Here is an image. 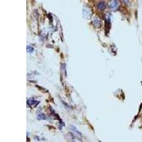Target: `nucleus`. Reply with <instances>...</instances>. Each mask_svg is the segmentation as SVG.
<instances>
[{
	"label": "nucleus",
	"mask_w": 142,
	"mask_h": 142,
	"mask_svg": "<svg viewBox=\"0 0 142 142\" xmlns=\"http://www.w3.org/2000/svg\"><path fill=\"white\" fill-rule=\"evenodd\" d=\"M119 6V3L118 0H111L109 4V7L112 10H116Z\"/></svg>",
	"instance_id": "obj_1"
},
{
	"label": "nucleus",
	"mask_w": 142,
	"mask_h": 142,
	"mask_svg": "<svg viewBox=\"0 0 142 142\" xmlns=\"http://www.w3.org/2000/svg\"><path fill=\"white\" fill-rule=\"evenodd\" d=\"M98 8L100 9V10H103L105 8H106V4H105V2L104 1H101V2H100L99 4H98Z\"/></svg>",
	"instance_id": "obj_2"
},
{
	"label": "nucleus",
	"mask_w": 142,
	"mask_h": 142,
	"mask_svg": "<svg viewBox=\"0 0 142 142\" xmlns=\"http://www.w3.org/2000/svg\"><path fill=\"white\" fill-rule=\"evenodd\" d=\"M93 23H94V24H95L96 26H100L101 22H100V20H99V19H95V20H93Z\"/></svg>",
	"instance_id": "obj_3"
},
{
	"label": "nucleus",
	"mask_w": 142,
	"mask_h": 142,
	"mask_svg": "<svg viewBox=\"0 0 142 142\" xmlns=\"http://www.w3.org/2000/svg\"><path fill=\"white\" fill-rule=\"evenodd\" d=\"M34 50V48H32V47H31V46H27V51L28 52V53H33Z\"/></svg>",
	"instance_id": "obj_4"
},
{
	"label": "nucleus",
	"mask_w": 142,
	"mask_h": 142,
	"mask_svg": "<svg viewBox=\"0 0 142 142\" xmlns=\"http://www.w3.org/2000/svg\"><path fill=\"white\" fill-rule=\"evenodd\" d=\"M38 119H40V120H41V119H46V117L44 116L43 115H39Z\"/></svg>",
	"instance_id": "obj_5"
}]
</instances>
